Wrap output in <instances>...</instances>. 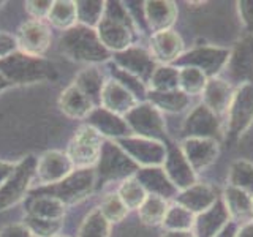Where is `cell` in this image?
I'll return each mask as SVG.
<instances>
[{
    "mask_svg": "<svg viewBox=\"0 0 253 237\" xmlns=\"http://www.w3.org/2000/svg\"><path fill=\"white\" fill-rule=\"evenodd\" d=\"M0 75L10 85H30L47 81H55L59 78L57 68L46 57L24 54L16 51L0 60Z\"/></svg>",
    "mask_w": 253,
    "mask_h": 237,
    "instance_id": "obj_1",
    "label": "cell"
},
{
    "mask_svg": "<svg viewBox=\"0 0 253 237\" xmlns=\"http://www.w3.org/2000/svg\"><path fill=\"white\" fill-rule=\"evenodd\" d=\"M59 51L70 60L89 65L105 63L113 57V54L100 41L97 30L83 24H76L75 27L62 32L59 38Z\"/></svg>",
    "mask_w": 253,
    "mask_h": 237,
    "instance_id": "obj_2",
    "label": "cell"
},
{
    "mask_svg": "<svg viewBox=\"0 0 253 237\" xmlns=\"http://www.w3.org/2000/svg\"><path fill=\"white\" fill-rule=\"evenodd\" d=\"M95 30L103 46L116 54L133 44V34L138 27L122 2H106L105 14Z\"/></svg>",
    "mask_w": 253,
    "mask_h": 237,
    "instance_id": "obj_3",
    "label": "cell"
},
{
    "mask_svg": "<svg viewBox=\"0 0 253 237\" xmlns=\"http://www.w3.org/2000/svg\"><path fill=\"white\" fill-rule=\"evenodd\" d=\"M95 190H97V176H95V168L89 169H75L59 184L32 188L29 195H49L57 198L67 205H75L87 199Z\"/></svg>",
    "mask_w": 253,
    "mask_h": 237,
    "instance_id": "obj_4",
    "label": "cell"
},
{
    "mask_svg": "<svg viewBox=\"0 0 253 237\" xmlns=\"http://www.w3.org/2000/svg\"><path fill=\"white\" fill-rule=\"evenodd\" d=\"M138 169L139 166L119 147L116 141L105 139L98 163L95 166L97 188L105 187L111 182H122L125 179H130L138 172Z\"/></svg>",
    "mask_w": 253,
    "mask_h": 237,
    "instance_id": "obj_5",
    "label": "cell"
},
{
    "mask_svg": "<svg viewBox=\"0 0 253 237\" xmlns=\"http://www.w3.org/2000/svg\"><path fill=\"white\" fill-rule=\"evenodd\" d=\"M35 169L37 158L34 155L24 157L22 160L16 163L13 174L0 187V212L11 209L26 199V196L32 190V185H34Z\"/></svg>",
    "mask_w": 253,
    "mask_h": 237,
    "instance_id": "obj_6",
    "label": "cell"
},
{
    "mask_svg": "<svg viewBox=\"0 0 253 237\" xmlns=\"http://www.w3.org/2000/svg\"><path fill=\"white\" fill-rule=\"evenodd\" d=\"M105 139L95 131L92 126L83 125L75 131L70 139L65 154L70 158L75 169L95 168L101 154V146Z\"/></svg>",
    "mask_w": 253,
    "mask_h": 237,
    "instance_id": "obj_7",
    "label": "cell"
},
{
    "mask_svg": "<svg viewBox=\"0 0 253 237\" xmlns=\"http://www.w3.org/2000/svg\"><path fill=\"white\" fill-rule=\"evenodd\" d=\"M124 118L134 136L162 142L166 139V123L163 113L147 100L139 101Z\"/></svg>",
    "mask_w": 253,
    "mask_h": 237,
    "instance_id": "obj_8",
    "label": "cell"
},
{
    "mask_svg": "<svg viewBox=\"0 0 253 237\" xmlns=\"http://www.w3.org/2000/svg\"><path fill=\"white\" fill-rule=\"evenodd\" d=\"M253 123V82H244L234 90L226 113V133L229 138H241Z\"/></svg>",
    "mask_w": 253,
    "mask_h": 237,
    "instance_id": "obj_9",
    "label": "cell"
},
{
    "mask_svg": "<svg viewBox=\"0 0 253 237\" xmlns=\"http://www.w3.org/2000/svg\"><path fill=\"white\" fill-rule=\"evenodd\" d=\"M229 49L218 46H201L195 49L184 52L180 57L172 63L176 68L193 67L201 70L208 78H217L229 60Z\"/></svg>",
    "mask_w": 253,
    "mask_h": 237,
    "instance_id": "obj_10",
    "label": "cell"
},
{
    "mask_svg": "<svg viewBox=\"0 0 253 237\" xmlns=\"http://www.w3.org/2000/svg\"><path fill=\"white\" fill-rule=\"evenodd\" d=\"M116 142L139 168H154V166H163L165 163L166 146L162 141L131 134V136L117 139Z\"/></svg>",
    "mask_w": 253,
    "mask_h": 237,
    "instance_id": "obj_11",
    "label": "cell"
},
{
    "mask_svg": "<svg viewBox=\"0 0 253 237\" xmlns=\"http://www.w3.org/2000/svg\"><path fill=\"white\" fill-rule=\"evenodd\" d=\"M75 171L70 158L62 150H47L37 158L35 179L32 188H42L59 184Z\"/></svg>",
    "mask_w": 253,
    "mask_h": 237,
    "instance_id": "obj_12",
    "label": "cell"
},
{
    "mask_svg": "<svg viewBox=\"0 0 253 237\" xmlns=\"http://www.w3.org/2000/svg\"><path fill=\"white\" fill-rule=\"evenodd\" d=\"M16 41H18V51L35 57H44L52 41L51 27L44 21L29 19L19 26Z\"/></svg>",
    "mask_w": 253,
    "mask_h": 237,
    "instance_id": "obj_13",
    "label": "cell"
},
{
    "mask_svg": "<svg viewBox=\"0 0 253 237\" xmlns=\"http://www.w3.org/2000/svg\"><path fill=\"white\" fill-rule=\"evenodd\" d=\"M114 63L117 68H121L126 73L133 75L134 78L141 79L142 82L147 85L150 76H152L154 70L157 68L158 63L152 57L149 49L142 46H130L126 49L113 54V57L109 60Z\"/></svg>",
    "mask_w": 253,
    "mask_h": 237,
    "instance_id": "obj_14",
    "label": "cell"
},
{
    "mask_svg": "<svg viewBox=\"0 0 253 237\" xmlns=\"http://www.w3.org/2000/svg\"><path fill=\"white\" fill-rule=\"evenodd\" d=\"M182 133L185 134V138H204L213 141H220L223 136L220 117L203 103L190 111L182 125Z\"/></svg>",
    "mask_w": 253,
    "mask_h": 237,
    "instance_id": "obj_15",
    "label": "cell"
},
{
    "mask_svg": "<svg viewBox=\"0 0 253 237\" xmlns=\"http://www.w3.org/2000/svg\"><path fill=\"white\" fill-rule=\"evenodd\" d=\"M85 125L92 126L103 139L117 141L126 136H131V130L126 125L122 116H117L111 111L97 106L85 118Z\"/></svg>",
    "mask_w": 253,
    "mask_h": 237,
    "instance_id": "obj_16",
    "label": "cell"
},
{
    "mask_svg": "<svg viewBox=\"0 0 253 237\" xmlns=\"http://www.w3.org/2000/svg\"><path fill=\"white\" fill-rule=\"evenodd\" d=\"M179 147L195 172L209 168L220 152L218 141L204 138H185Z\"/></svg>",
    "mask_w": 253,
    "mask_h": 237,
    "instance_id": "obj_17",
    "label": "cell"
},
{
    "mask_svg": "<svg viewBox=\"0 0 253 237\" xmlns=\"http://www.w3.org/2000/svg\"><path fill=\"white\" fill-rule=\"evenodd\" d=\"M162 168L179 192L196 184V172L187 161L179 146L166 147V158Z\"/></svg>",
    "mask_w": 253,
    "mask_h": 237,
    "instance_id": "obj_18",
    "label": "cell"
},
{
    "mask_svg": "<svg viewBox=\"0 0 253 237\" xmlns=\"http://www.w3.org/2000/svg\"><path fill=\"white\" fill-rule=\"evenodd\" d=\"M149 51L157 63L160 65H172L184 54V41L177 32L163 30L150 35Z\"/></svg>",
    "mask_w": 253,
    "mask_h": 237,
    "instance_id": "obj_19",
    "label": "cell"
},
{
    "mask_svg": "<svg viewBox=\"0 0 253 237\" xmlns=\"http://www.w3.org/2000/svg\"><path fill=\"white\" fill-rule=\"evenodd\" d=\"M138 103L139 100L134 97L126 87H124L121 82H117L113 78L106 79L105 87H103V90H101V97H100L101 108H105L117 116L125 117Z\"/></svg>",
    "mask_w": 253,
    "mask_h": 237,
    "instance_id": "obj_20",
    "label": "cell"
},
{
    "mask_svg": "<svg viewBox=\"0 0 253 237\" xmlns=\"http://www.w3.org/2000/svg\"><path fill=\"white\" fill-rule=\"evenodd\" d=\"M218 199L220 195L215 187L203 184V182H196L195 185L179 192L174 202L184 205L185 209L193 212L195 215H200V213L211 209Z\"/></svg>",
    "mask_w": 253,
    "mask_h": 237,
    "instance_id": "obj_21",
    "label": "cell"
},
{
    "mask_svg": "<svg viewBox=\"0 0 253 237\" xmlns=\"http://www.w3.org/2000/svg\"><path fill=\"white\" fill-rule=\"evenodd\" d=\"M226 68L234 81H239L241 84L253 82V35L244 38L229 52Z\"/></svg>",
    "mask_w": 253,
    "mask_h": 237,
    "instance_id": "obj_22",
    "label": "cell"
},
{
    "mask_svg": "<svg viewBox=\"0 0 253 237\" xmlns=\"http://www.w3.org/2000/svg\"><path fill=\"white\" fill-rule=\"evenodd\" d=\"M144 22L152 34L163 30H171L177 19V6L168 0H149L142 3Z\"/></svg>",
    "mask_w": 253,
    "mask_h": 237,
    "instance_id": "obj_23",
    "label": "cell"
},
{
    "mask_svg": "<svg viewBox=\"0 0 253 237\" xmlns=\"http://www.w3.org/2000/svg\"><path fill=\"white\" fill-rule=\"evenodd\" d=\"M203 105L208 106L213 114L218 117L226 116L229 105H231L234 97V89L231 82L225 81L221 78H209L204 90L201 93Z\"/></svg>",
    "mask_w": 253,
    "mask_h": 237,
    "instance_id": "obj_24",
    "label": "cell"
},
{
    "mask_svg": "<svg viewBox=\"0 0 253 237\" xmlns=\"http://www.w3.org/2000/svg\"><path fill=\"white\" fill-rule=\"evenodd\" d=\"M134 177L146 190L147 195L160 196L163 199H176L179 190L172 185L169 177L166 176L162 166H154V168H139Z\"/></svg>",
    "mask_w": 253,
    "mask_h": 237,
    "instance_id": "obj_25",
    "label": "cell"
},
{
    "mask_svg": "<svg viewBox=\"0 0 253 237\" xmlns=\"http://www.w3.org/2000/svg\"><path fill=\"white\" fill-rule=\"evenodd\" d=\"M225 207L228 210L229 220L236 225H245L249 221H253V196L242 192L239 188L226 185L221 195Z\"/></svg>",
    "mask_w": 253,
    "mask_h": 237,
    "instance_id": "obj_26",
    "label": "cell"
},
{
    "mask_svg": "<svg viewBox=\"0 0 253 237\" xmlns=\"http://www.w3.org/2000/svg\"><path fill=\"white\" fill-rule=\"evenodd\" d=\"M59 108L63 114L75 120H85L89 114L97 108L92 103V100L84 95L76 85L70 84L62 90L59 97Z\"/></svg>",
    "mask_w": 253,
    "mask_h": 237,
    "instance_id": "obj_27",
    "label": "cell"
},
{
    "mask_svg": "<svg viewBox=\"0 0 253 237\" xmlns=\"http://www.w3.org/2000/svg\"><path fill=\"white\" fill-rule=\"evenodd\" d=\"M229 215L225 207L223 201L220 199L212 205L211 209L196 215L195 220V229H196V237H213L217 233H220L228 223H229Z\"/></svg>",
    "mask_w": 253,
    "mask_h": 237,
    "instance_id": "obj_28",
    "label": "cell"
},
{
    "mask_svg": "<svg viewBox=\"0 0 253 237\" xmlns=\"http://www.w3.org/2000/svg\"><path fill=\"white\" fill-rule=\"evenodd\" d=\"M26 215L46 220H63L67 215V205L49 195H30L26 202Z\"/></svg>",
    "mask_w": 253,
    "mask_h": 237,
    "instance_id": "obj_29",
    "label": "cell"
},
{
    "mask_svg": "<svg viewBox=\"0 0 253 237\" xmlns=\"http://www.w3.org/2000/svg\"><path fill=\"white\" fill-rule=\"evenodd\" d=\"M106 79L108 78L105 76V73L97 65H89L79 71L71 84L76 85L84 95H87L95 106H100L101 90L105 87Z\"/></svg>",
    "mask_w": 253,
    "mask_h": 237,
    "instance_id": "obj_30",
    "label": "cell"
},
{
    "mask_svg": "<svg viewBox=\"0 0 253 237\" xmlns=\"http://www.w3.org/2000/svg\"><path fill=\"white\" fill-rule=\"evenodd\" d=\"M147 101H150L162 113L177 114L185 111L190 106V97L182 90H169V92H152L147 90Z\"/></svg>",
    "mask_w": 253,
    "mask_h": 237,
    "instance_id": "obj_31",
    "label": "cell"
},
{
    "mask_svg": "<svg viewBox=\"0 0 253 237\" xmlns=\"http://www.w3.org/2000/svg\"><path fill=\"white\" fill-rule=\"evenodd\" d=\"M169 202L163 199L160 196L155 195H147L144 202L141 204L138 209V217L139 221L146 226H158L163 223L166 212H168Z\"/></svg>",
    "mask_w": 253,
    "mask_h": 237,
    "instance_id": "obj_32",
    "label": "cell"
},
{
    "mask_svg": "<svg viewBox=\"0 0 253 237\" xmlns=\"http://www.w3.org/2000/svg\"><path fill=\"white\" fill-rule=\"evenodd\" d=\"M47 22L62 32L75 27L78 24L76 2H70V0H57V2H54L51 13L47 16Z\"/></svg>",
    "mask_w": 253,
    "mask_h": 237,
    "instance_id": "obj_33",
    "label": "cell"
},
{
    "mask_svg": "<svg viewBox=\"0 0 253 237\" xmlns=\"http://www.w3.org/2000/svg\"><path fill=\"white\" fill-rule=\"evenodd\" d=\"M196 215L177 202L169 204L162 226L166 231H193Z\"/></svg>",
    "mask_w": 253,
    "mask_h": 237,
    "instance_id": "obj_34",
    "label": "cell"
},
{
    "mask_svg": "<svg viewBox=\"0 0 253 237\" xmlns=\"http://www.w3.org/2000/svg\"><path fill=\"white\" fill-rule=\"evenodd\" d=\"M179 89V68L174 65H160L158 63L147 82V90L169 92Z\"/></svg>",
    "mask_w": 253,
    "mask_h": 237,
    "instance_id": "obj_35",
    "label": "cell"
},
{
    "mask_svg": "<svg viewBox=\"0 0 253 237\" xmlns=\"http://www.w3.org/2000/svg\"><path fill=\"white\" fill-rule=\"evenodd\" d=\"M228 185L253 196V163L249 160L233 161L228 171Z\"/></svg>",
    "mask_w": 253,
    "mask_h": 237,
    "instance_id": "obj_36",
    "label": "cell"
},
{
    "mask_svg": "<svg viewBox=\"0 0 253 237\" xmlns=\"http://www.w3.org/2000/svg\"><path fill=\"white\" fill-rule=\"evenodd\" d=\"M116 193L119 195V198H121L128 210H138L141 207V204L144 202V199L147 198L146 190L142 188V185L134 176L122 180L121 184H119Z\"/></svg>",
    "mask_w": 253,
    "mask_h": 237,
    "instance_id": "obj_37",
    "label": "cell"
},
{
    "mask_svg": "<svg viewBox=\"0 0 253 237\" xmlns=\"http://www.w3.org/2000/svg\"><path fill=\"white\" fill-rule=\"evenodd\" d=\"M111 223L103 217L98 207L92 209L84 217L76 237H109Z\"/></svg>",
    "mask_w": 253,
    "mask_h": 237,
    "instance_id": "obj_38",
    "label": "cell"
},
{
    "mask_svg": "<svg viewBox=\"0 0 253 237\" xmlns=\"http://www.w3.org/2000/svg\"><path fill=\"white\" fill-rule=\"evenodd\" d=\"M106 2L103 0H78L76 2V14L78 24L97 29L103 14H105Z\"/></svg>",
    "mask_w": 253,
    "mask_h": 237,
    "instance_id": "obj_39",
    "label": "cell"
},
{
    "mask_svg": "<svg viewBox=\"0 0 253 237\" xmlns=\"http://www.w3.org/2000/svg\"><path fill=\"white\" fill-rule=\"evenodd\" d=\"M208 76L201 70L193 67L179 68V90H182L188 97L193 95H201L206 84H208Z\"/></svg>",
    "mask_w": 253,
    "mask_h": 237,
    "instance_id": "obj_40",
    "label": "cell"
},
{
    "mask_svg": "<svg viewBox=\"0 0 253 237\" xmlns=\"http://www.w3.org/2000/svg\"><path fill=\"white\" fill-rule=\"evenodd\" d=\"M98 209L103 213V217H105L111 225L121 223V221H124V218L128 215V212H130L116 192L106 193L105 196H103Z\"/></svg>",
    "mask_w": 253,
    "mask_h": 237,
    "instance_id": "obj_41",
    "label": "cell"
},
{
    "mask_svg": "<svg viewBox=\"0 0 253 237\" xmlns=\"http://www.w3.org/2000/svg\"><path fill=\"white\" fill-rule=\"evenodd\" d=\"M109 73H111L109 78L116 79L117 82H121L124 87H126V89H128L139 101L147 100V85L142 82L141 79L134 78L133 75L126 73V71H124L121 68H117L114 63H111V62H109Z\"/></svg>",
    "mask_w": 253,
    "mask_h": 237,
    "instance_id": "obj_42",
    "label": "cell"
},
{
    "mask_svg": "<svg viewBox=\"0 0 253 237\" xmlns=\"http://www.w3.org/2000/svg\"><path fill=\"white\" fill-rule=\"evenodd\" d=\"M22 223L30 229V233L35 237H54L60 234L63 228V220H46L34 215H26Z\"/></svg>",
    "mask_w": 253,
    "mask_h": 237,
    "instance_id": "obj_43",
    "label": "cell"
},
{
    "mask_svg": "<svg viewBox=\"0 0 253 237\" xmlns=\"http://www.w3.org/2000/svg\"><path fill=\"white\" fill-rule=\"evenodd\" d=\"M52 3H54L52 0H30V2L24 3V8H26L27 14L32 19L44 21L47 19V16L51 13Z\"/></svg>",
    "mask_w": 253,
    "mask_h": 237,
    "instance_id": "obj_44",
    "label": "cell"
},
{
    "mask_svg": "<svg viewBox=\"0 0 253 237\" xmlns=\"http://www.w3.org/2000/svg\"><path fill=\"white\" fill-rule=\"evenodd\" d=\"M237 11H239V18L244 24V29L250 35H253V0L237 2Z\"/></svg>",
    "mask_w": 253,
    "mask_h": 237,
    "instance_id": "obj_45",
    "label": "cell"
},
{
    "mask_svg": "<svg viewBox=\"0 0 253 237\" xmlns=\"http://www.w3.org/2000/svg\"><path fill=\"white\" fill-rule=\"evenodd\" d=\"M18 51V41L16 35L8 34V32H0V60L6 59L8 55Z\"/></svg>",
    "mask_w": 253,
    "mask_h": 237,
    "instance_id": "obj_46",
    "label": "cell"
},
{
    "mask_svg": "<svg viewBox=\"0 0 253 237\" xmlns=\"http://www.w3.org/2000/svg\"><path fill=\"white\" fill-rule=\"evenodd\" d=\"M0 237H35L30 229L22 223H11L0 229Z\"/></svg>",
    "mask_w": 253,
    "mask_h": 237,
    "instance_id": "obj_47",
    "label": "cell"
},
{
    "mask_svg": "<svg viewBox=\"0 0 253 237\" xmlns=\"http://www.w3.org/2000/svg\"><path fill=\"white\" fill-rule=\"evenodd\" d=\"M14 168H16V163L6 161V160H0V187H2L8 180V177L11 176Z\"/></svg>",
    "mask_w": 253,
    "mask_h": 237,
    "instance_id": "obj_48",
    "label": "cell"
},
{
    "mask_svg": "<svg viewBox=\"0 0 253 237\" xmlns=\"http://www.w3.org/2000/svg\"><path fill=\"white\" fill-rule=\"evenodd\" d=\"M237 229H239V225H236L234 221H229V223L221 229L220 233H217L213 237H236Z\"/></svg>",
    "mask_w": 253,
    "mask_h": 237,
    "instance_id": "obj_49",
    "label": "cell"
},
{
    "mask_svg": "<svg viewBox=\"0 0 253 237\" xmlns=\"http://www.w3.org/2000/svg\"><path fill=\"white\" fill-rule=\"evenodd\" d=\"M236 237H253V221H249V223L239 226Z\"/></svg>",
    "mask_w": 253,
    "mask_h": 237,
    "instance_id": "obj_50",
    "label": "cell"
},
{
    "mask_svg": "<svg viewBox=\"0 0 253 237\" xmlns=\"http://www.w3.org/2000/svg\"><path fill=\"white\" fill-rule=\"evenodd\" d=\"M163 237H196L195 231H165Z\"/></svg>",
    "mask_w": 253,
    "mask_h": 237,
    "instance_id": "obj_51",
    "label": "cell"
},
{
    "mask_svg": "<svg viewBox=\"0 0 253 237\" xmlns=\"http://www.w3.org/2000/svg\"><path fill=\"white\" fill-rule=\"evenodd\" d=\"M8 87H10V84H8V82L5 81V79L2 78V75H0V93H2L3 90H6Z\"/></svg>",
    "mask_w": 253,
    "mask_h": 237,
    "instance_id": "obj_52",
    "label": "cell"
},
{
    "mask_svg": "<svg viewBox=\"0 0 253 237\" xmlns=\"http://www.w3.org/2000/svg\"><path fill=\"white\" fill-rule=\"evenodd\" d=\"M54 237H70V236H67V234H57V236H54Z\"/></svg>",
    "mask_w": 253,
    "mask_h": 237,
    "instance_id": "obj_53",
    "label": "cell"
}]
</instances>
